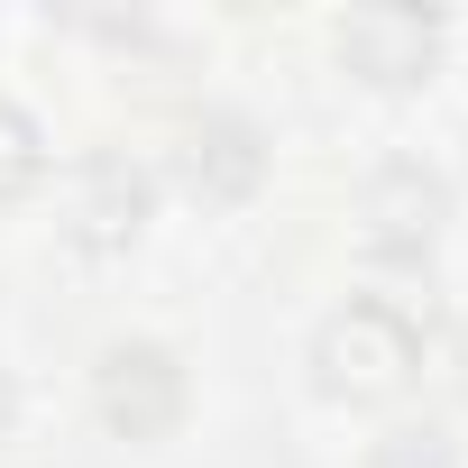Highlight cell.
<instances>
[{
  "mask_svg": "<svg viewBox=\"0 0 468 468\" xmlns=\"http://www.w3.org/2000/svg\"><path fill=\"white\" fill-rule=\"evenodd\" d=\"M340 56L367 83H422L441 56V19L431 10H349L340 19Z\"/></svg>",
  "mask_w": 468,
  "mask_h": 468,
  "instance_id": "5b68a950",
  "label": "cell"
},
{
  "mask_svg": "<svg viewBox=\"0 0 468 468\" xmlns=\"http://www.w3.org/2000/svg\"><path fill=\"white\" fill-rule=\"evenodd\" d=\"M37 175H47V129H37L10 92H0V202H19Z\"/></svg>",
  "mask_w": 468,
  "mask_h": 468,
  "instance_id": "52a82bcc",
  "label": "cell"
},
{
  "mask_svg": "<svg viewBox=\"0 0 468 468\" xmlns=\"http://www.w3.org/2000/svg\"><path fill=\"white\" fill-rule=\"evenodd\" d=\"M165 175L193 202H249L258 175H267V147H258V129L239 111H193L175 129V147H165Z\"/></svg>",
  "mask_w": 468,
  "mask_h": 468,
  "instance_id": "3957f363",
  "label": "cell"
},
{
  "mask_svg": "<svg viewBox=\"0 0 468 468\" xmlns=\"http://www.w3.org/2000/svg\"><path fill=\"white\" fill-rule=\"evenodd\" d=\"M313 367H322V386H331V395L377 404V395H395V386L422 367V331H413V313H404V303L358 294V303H340V313L322 322Z\"/></svg>",
  "mask_w": 468,
  "mask_h": 468,
  "instance_id": "6da1fadb",
  "label": "cell"
},
{
  "mask_svg": "<svg viewBox=\"0 0 468 468\" xmlns=\"http://www.w3.org/2000/svg\"><path fill=\"white\" fill-rule=\"evenodd\" d=\"M138 220H147V165H129L120 147H92V156L74 165V211H65V229H74L92 258H111V249L138 239Z\"/></svg>",
  "mask_w": 468,
  "mask_h": 468,
  "instance_id": "277c9868",
  "label": "cell"
},
{
  "mask_svg": "<svg viewBox=\"0 0 468 468\" xmlns=\"http://www.w3.org/2000/svg\"><path fill=\"white\" fill-rule=\"evenodd\" d=\"M358 211H367V239H377V249L422 258V249L441 239V220H450V184H441L431 165H413V156H404V165H386V175L367 184V202H358Z\"/></svg>",
  "mask_w": 468,
  "mask_h": 468,
  "instance_id": "8992f818",
  "label": "cell"
},
{
  "mask_svg": "<svg viewBox=\"0 0 468 468\" xmlns=\"http://www.w3.org/2000/svg\"><path fill=\"white\" fill-rule=\"evenodd\" d=\"M367 468H459V450H450L441 422H395V431L367 450Z\"/></svg>",
  "mask_w": 468,
  "mask_h": 468,
  "instance_id": "ba28073f",
  "label": "cell"
},
{
  "mask_svg": "<svg viewBox=\"0 0 468 468\" xmlns=\"http://www.w3.org/2000/svg\"><path fill=\"white\" fill-rule=\"evenodd\" d=\"M10 413H19V395H10V377H0V431H10Z\"/></svg>",
  "mask_w": 468,
  "mask_h": 468,
  "instance_id": "9c48e42d",
  "label": "cell"
},
{
  "mask_svg": "<svg viewBox=\"0 0 468 468\" xmlns=\"http://www.w3.org/2000/svg\"><path fill=\"white\" fill-rule=\"evenodd\" d=\"M92 404L120 441H156L184 422V358L165 340H111L92 367Z\"/></svg>",
  "mask_w": 468,
  "mask_h": 468,
  "instance_id": "7a4b0ae2",
  "label": "cell"
}]
</instances>
